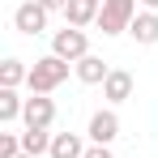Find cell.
Returning a JSON list of instances; mask_svg holds the SVG:
<instances>
[{
  "label": "cell",
  "mask_w": 158,
  "mask_h": 158,
  "mask_svg": "<svg viewBox=\"0 0 158 158\" xmlns=\"http://www.w3.org/2000/svg\"><path fill=\"white\" fill-rule=\"evenodd\" d=\"M98 9H103V4H90V0H69V4H64V26H77V30L94 26V22H98Z\"/></svg>",
  "instance_id": "obj_9"
},
{
  "label": "cell",
  "mask_w": 158,
  "mask_h": 158,
  "mask_svg": "<svg viewBox=\"0 0 158 158\" xmlns=\"http://www.w3.org/2000/svg\"><path fill=\"white\" fill-rule=\"evenodd\" d=\"M52 137L56 132H47V128H26L22 132V154H34V158L52 154Z\"/></svg>",
  "instance_id": "obj_13"
},
{
  "label": "cell",
  "mask_w": 158,
  "mask_h": 158,
  "mask_svg": "<svg viewBox=\"0 0 158 158\" xmlns=\"http://www.w3.org/2000/svg\"><path fill=\"white\" fill-rule=\"evenodd\" d=\"M47 17H52V13H47L39 0H26V4L13 9V26H17V34H30V39L47 30Z\"/></svg>",
  "instance_id": "obj_5"
},
{
  "label": "cell",
  "mask_w": 158,
  "mask_h": 158,
  "mask_svg": "<svg viewBox=\"0 0 158 158\" xmlns=\"http://www.w3.org/2000/svg\"><path fill=\"white\" fill-rule=\"evenodd\" d=\"M137 4H141V0H103V9H98V22H94V26L103 30V39H115V34H128L132 17L141 13Z\"/></svg>",
  "instance_id": "obj_1"
},
{
  "label": "cell",
  "mask_w": 158,
  "mask_h": 158,
  "mask_svg": "<svg viewBox=\"0 0 158 158\" xmlns=\"http://www.w3.org/2000/svg\"><path fill=\"white\" fill-rule=\"evenodd\" d=\"M128 34L137 39V43H141V47H154V43H158V13H150V9H141V13L132 17Z\"/></svg>",
  "instance_id": "obj_10"
},
{
  "label": "cell",
  "mask_w": 158,
  "mask_h": 158,
  "mask_svg": "<svg viewBox=\"0 0 158 158\" xmlns=\"http://www.w3.org/2000/svg\"><path fill=\"white\" fill-rule=\"evenodd\" d=\"M39 4H43V9H47V13H56V9H60V13H64V4H69V0H39Z\"/></svg>",
  "instance_id": "obj_17"
},
{
  "label": "cell",
  "mask_w": 158,
  "mask_h": 158,
  "mask_svg": "<svg viewBox=\"0 0 158 158\" xmlns=\"http://www.w3.org/2000/svg\"><path fill=\"white\" fill-rule=\"evenodd\" d=\"M103 98L111 107H120V103L132 98V73H128V69H111V77L103 81Z\"/></svg>",
  "instance_id": "obj_7"
},
{
  "label": "cell",
  "mask_w": 158,
  "mask_h": 158,
  "mask_svg": "<svg viewBox=\"0 0 158 158\" xmlns=\"http://www.w3.org/2000/svg\"><path fill=\"white\" fill-rule=\"evenodd\" d=\"M0 158H22V132H0Z\"/></svg>",
  "instance_id": "obj_15"
},
{
  "label": "cell",
  "mask_w": 158,
  "mask_h": 158,
  "mask_svg": "<svg viewBox=\"0 0 158 158\" xmlns=\"http://www.w3.org/2000/svg\"><path fill=\"white\" fill-rule=\"evenodd\" d=\"M69 60H60V56H43V60H34V69H30V94H52L56 85H64V77H69Z\"/></svg>",
  "instance_id": "obj_2"
},
{
  "label": "cell",
  "mask_w": 158,
  "mask_h": 158,
  "mask_svg": "<svg viewBox=\"0 0 158 158\" xmlns=\"http://www.w3.org/2000/svg\"><path fill=\"white\" fill-rule=\"evenodd\" d=\"M85 137H90V145H111V141L120 137V115H115V107L94 111L90 124H85Z\"/></svg>",
  "instance_id": "obj_4"
},
{
  "label": "cell",
  "mask_w": 158,
  "mask_h": 158,
  "mask_svg": "<svg viewBox=\"0 0 158 158\" xmlns=\"http://www.w3.org/2000/svg\"><path fill=\"white\" fill-rule=\"evenodd\" d=\"M141 9H150V13H158V0H141Z\"/></svg>",
  "instance_id": "obj_18"
},
{
  "label": "cell",
  "mask_w": 158,
  "mask_h": 158,
  "mask_svg": "<svg viewBox=\"0 0 158 158\" xmlns=\"http://www.w3.org/2000/svg\"><path fill=\"white\" fill-rule=\"evenodd\" d=\"M85 158H115V154H111V145H90Z\"/></svg>",
  "instance_id": "obj_16"
},
{
  "label": "cell",
  "mask_w": 158,
  "mask_h": 158,
  "mask_svg": "<svg viewBox=\"0 0 158 158\" xmlns=\"http://www.w3.org/2000/svg\"><path fill=\"white\" fill-rule=\"evenodd\" d=\"M90 4H103V0H90Z\"/></svg>",
  "instance_id": "obj_19"
},
{
  "label": "cell",
  "mask_w": 158,
  "mask_h": 158,
  "mask_svg": "<svg viewBox=\"0 0 158 158\" xmlns=\"http://www.w3.org/2000/svg\"><path fill=\"white\" fill-rule=\"evenodd\" d=\"M85 150H90V145L81 141L77 132H56V137H52V154H47V158H85Z\"/></svg>",
  "instance_id": "obj_11"
},
{
  "label": "cell",
  "mask_w": 158,
  "mask_h": 158,
  "mask_svg": "<svg viewBox=\"0 0 158 158\" xmlns=\"http://www.w3.org/2000/svg\"><path fill=\"white\" fill-rule=\"evenodd\" d=\"M26 81H30V69L17 56H9V60L0 64V90H17V85H26Z\"/></svg>",
  "instance_id": "obj_12"
},
{
  "label": "cell",
  "mask_w": 158,
  "mask_h": 158,
  "mask_svg": "<svg viewBox=\"0 0 158 158\" xmlns=\"http://www.w3.org/2000/svg\"><path fill=\"white\" fill-rule=\"evenodd\" d=\"M22 124H26V128H52V124H56V103H52V94H30Z\"/></svg>",
  "instance_id": "obj_6"
},
{
  "label": "cell",
  "mask_w": 158,
  "mask_h": 158,
  "mask_svg": "<svg viewBox=\"0 0 158 158\" xmlns=\"http://www.w3.org/2000/svg\"><path fill=\"white\" fill-rule=\"evenodd\" d=\"M132 158H137V154H132Z\"/></svg>",
  "instance_id": "obj_21"
},
{
  "label": "cell",
  "mask_w": 158,
  "mask_h": 158,
  "mask_svg": "<svg viewBox=\"0 0 158 158\" xmlns=\"http://www.w3.org/2000/svg\"><path fill=\"white\" fill-rule=\"evenodd\" d=\"M26 115V98L17 90H0V124H17Z\"/></svg>",
  "instance_id": "obj_14"
},
{
  "label": "cell",
  "mask_w": 158,
  "mask_h": 158,
  "mask_svg": "<svg viewBox=\"0 0 158 158\" xmlns=\"http://www.w3.org/2000/svg\"><path fill=\"white\" fill-rule=\"evenodd\" d=\"M22 158H34V154H22Z\"/></svg>",
  "instance_id": "obj_20"
},
{
  "label": "cell",
  "mask_w": 158,
  "mask_h": 158,
  "mask_svg": "<svg viewBox=\"0 0 158 158\" xmlns=\"http://www.w3.org/2000/svg\"><path fill=\"white\" fill-rule=\"evenodd\" d=\"M52 56L69 60V64L85 60V56H90V39H85V30H77V26H64V30H56V34H52Z\"/></svg>",
  "instance_id": "obj_3"
},
{
  "label": "cell",
  "mask_w": 158,
  "mask_h": 158,
  "mask_svg": "<svg viewBox=\"0 0 158 158\" xmlns=\"http://www.w3.org/2000/svg\"><path fill=\"white\" fill-rule=\"evenodd\" d=\"M73 73H77V81L81 85H103L107 77H111V69H107L103 64V56H85V60H77V64H73Z\"/></svg>",
  "instance_id": "obj_8"
}]
</instances>
